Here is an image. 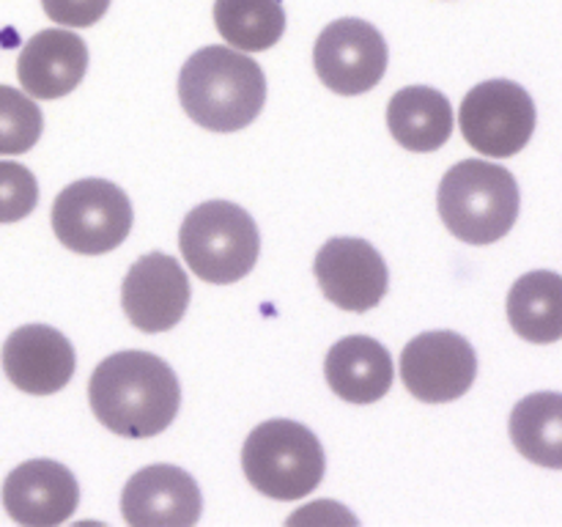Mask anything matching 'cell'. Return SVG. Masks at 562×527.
<instances>
[{
  "mask_svg": "<svg viewBox=\"0 0 562 527\" xmlns=\"http://www.w3.org/2000/svg\"><path fill=\"white\" fill-rule=\"evenodd\" d=\"M88 401L104 428L126 439H146L162 434L179 415L181 388L162 357L126 349L99 362Z\"/></svg>",
  "mask_w": 562,
  "mask_h": 527,
  "instance_id": "cell-1",
  "label": "cell"
},
{
  "mask_svg": "<svg viewBox=\"0 0 562 527\" xmlns=\"http://www.w3.org/2000/svg\"><path fill=\"white\" fill-rule=\"evenodd\" d=\"M179 99L184 113L203 130L239 132L263 110L267 77L239 49L212 44L181 66Z\"/></svg>",
  "mask_w": 562,
  "mask_h": 527,
  "instance_id": "cell-2",
  "label": "cell"
},
{
  "mask_svg": "<svg viewBox=\"0 0 562 527\" xmlns=\"http://www.w3.org/2000/svg\"><path fill=\"white\" fill-rule=\"evenodd\" d=\"M519 184L503 165L464 159L445 173L437 192L439 217L470 245L499 242L519 217Z\"/></svg>",
  "mask_w": 562,
  "mask_h": 527,
  "instance_id": "cell-3",
  "label": "cell"
},
{
  "mask_svg": "<svg viewBox=\"0 0 562 527\" xmlns=\"http://www.w3.org/2000/svg\"><path fill=\"white\" fill-rule=\"evenodd\" d=\"M324 448L316 434L296 421L274 417L250 431L241 448L247 481L272 500H302L322 483Z\"/></svg>",
  "mask_w": 562,
  "mask_h": 527,
  "instance_id": "cell-4",
  "label": "cell"
},
{
  "mask_svg": "<svg viewBox=\"0 0 562 527\" xmlns=\"http://www.w3.org/2000/svg\"><path fill=\"white\" fill-rule=\"evenodd\" d=\"M179 247L198 278L228 285L252 272L261 236L256 220L241 206L231 201H206L181 223Z\"/></svg>",
  "mask_w": 562,
  "mask_h": 527,
  "instance_id": "cell-5",
  "label": "cell"
},
{
  "mask_svg": "<svg viewBox=\"0 0 562 527\" xmlns=\"http://www.w3.org/2000/svg\"><path fill=\"white\" fill-rule=\"evenodd\" d=\"M53 231L69 250L102 256L130 236L132 203L126 192L108 179L71 181L53 203Z\"/></svg>",
  "mask_w": 562,
  "mask_h": 527,
  "instance_id": "cell-6",
  "label": "cell"
},
{
  "mask_svg": "<svg viewBox=\"0 0 562 527\" xmlns=\"http://www.w3.org/2000/svg\"><path fill=\"white\" fill-rule=\"evenodd\" d=\"M459 126L477 154L514 157L536 132V102L519 82L486 80L461 102Z\"/></svg>",
  "mask_w": 562,
  "mask_h": 527,
  "instance_id": "cell-7",
  "label": "cell"
},
{
  "mask_svg": "<svg viewBox=\"0 0 562 527\" xmlns=\"http://www.w3.org/2000/svg\"><path fill=\"white\" fill-rule=\"evenodd\" d=\"M313 66L329 91L357 97L376 88L387 71V42L371 22L344 16L316 38Z\"/></svg>",
  "mask_w": 562,
  "mask_h": 527,
  "instance_id": "cell-8",
  "label": "cell"
},
{
  "mask_svg": "<svg viewBox=\"0 0 562 527\" xmlns=\"http://www.w3.org/2000/svg\"><path fill=\"white\" fill-rule=\"evenodd\" d=\"M401 377L415 399L426 404H448L472 388L477 377V355L464 335L453 329H431L404 346Z\"/></svg>",
  "mask_w": 562,
  "mask_h": 527,
  "instance_id": "cell-9",
  "label": "cell"
},
{
  "mask_svg": "<svg viewBox=\"0 0 562 527\" xmlns=\"http://www.w3.org/2000/svg\"><path fill=\"white\" fill-rule=\"evenodd\" d=\"M318 285L333 305L366 313L384 300L390 285L382 253L357 236H333L313 261Z\"/></svg>",
  "mask_w": 562,
  "mask_h": 527,
  "instance_id": "cell-10",
  "label": "cell"
},
{
  "mask_svg": "<svg viewBox=\"0 0 562 527\" xmlns=\"http://www.w3.org/2000/svg\"><path fill=\"white\" fill-rule=\"evenodd\" d=\"M121 305L140 333H165L184 318L190 305L187 272L165 253L140 256L121 285Z\"/></svg>",
  "mask_w": 562,
  "mask_h": 527,
  "instance_id": "cell-11",
  "label": "cell"
},
{
  "mask_svg": "<svg viewBox=\"0 0 562 527\" xmlns=\"http://www.w3.org/2000/svg\"><path fill=\"white\" fill-rule=\"evenodd\" d=\"M201 511L195 478L173 464L143 467L121 492V514L135 527H187L201 519Z\"/></svg>",
  "mask_w": 562,
  "mask_h": 527,
  "instance_id": "cell-12",
  "label": "cell"
},
{
  "mask_svg": "<svg viewBox=\"0 0 562 527\" xmlns=\"http://www.w3.org/2000/svg\"><path fill=\"white\" fill-rule=\"evenodd\" d=\"M80 503V486L69 467L53 459H33L9 472L3 505L16 525L53 527L69 519Z\"/></svg>",
  "mask_w": 562,
  "mask_h": 527,
  "instance_id": "cell-13",
  "label": "cell"
},
{
  "mask_svg": "<svg viewBox=\"0 0 562 527\" xmlns=\"http://www.w3.org/2000/svg\"><path fill=\"white\" fill-rule=\"evenodd\" d=\"M0 362L9 382L22 393L53 395L69 384L77 357L60 329L25 324L5 338Z\"/></svg>",
  "mask_w": 562,
  "mask_h": 527,
  "instance_id": "cell-14",
  "label": "cell"
},
{
  "mask_svg": "<svg viewBox=\"0 0 562 527\" xmlns=\"http://www.w3.org/2000/svg\"><path fill=\"white\" fill-rule=\"evenodd\" d=\"M88 69V47L77 33L47 27L27 38L16 60L20 86L36 99H60L75 91Z\"/></svg>",
  "mask_w": 562,
  "mask_h": 527,
  "instance_id": "cell-15",
  "label": "cell"
},
{
  "mask_svg": "<svg viewBox=\"0 0 562 527\" xmlns=\"http://www.w3.org/2000/svg\"><path fill=\"white\" fill-rule=\"evenodd\" d=\"M324 377L333 393L349 404H373L393 388V357L376 338L349 335L327 351Z\"/></svg>",
  "mask_w": 562,
  "mask_h": 527,
  "instance_id": "cell-16",
  "label": "cell"
},
{
  "mask_svg": "<svg viewBox=\"0 0 562 527\" xmlns=\"http://www.w3.org/2000/svg\"><path fill=\"white\" fill-rule=\"evenodd\" d=\"M387 126L395 143L409 152H437L453 135V104L437 88H401L387 104Z\"/></svg>",
  "mask_w": 562,
  "mask_h": 527,
  "instance_id": "cell-17",
  "label": "cell"
},
{
  "mask_svg": "<svg viewBox=\"0 0 562 527\" xmlns=\"http://www.w3.org/2000/svg\"><path fill=\"white\" fill-rule=\"evenodd\" d=\"M508 322L530 344L562 338V274L549 269L527 272L510 285Z\"/></svg>",
  "mask_w": 562,
  "mask_h": 527,
  "instance_id": "cell-18",
  "label": "cell"
},
{
  "mask_svg": "<svg viewBox=\"0 0 562 527\" xmlns=\"http://www.w3.org/2000/svg\"><path fill=\"white\" fill-rule=\"evenodd\" d=\"M510 439L532 464L562 470V393L525 395L510 412Z\"/></svg>",
  "mask_w": 562,
  "mask_h": 527,
  "instance_id": "cell-19",
  "label": "cell"
},
{
  "mask_svg": "<svg viewBox=\"0 0 562 527\" xmlns=\"http://www.w3.org/2000/svg\"><path fill=\"white\" fill-rule=\"evenodd\" d=\"M214 25L234 49L263 53L285 33V11L280 0H214Z\"/></svg>",
  "mask_w": 562,
  "mask_h": 527,
  "instance_id": "cell-20",
  "label": "cell"
},
{
  "mask_svg": "<svg viewBox=\"0 0 562 527\" xmlns=\"http://www.w3.org/2000/svg\"><path fill=\"white\" fill-rule=\"evenodd\" d=\"M44 132V115L31 97L0 86V154H25Z\"/></svg>",
  "mask_w": 562,
  "mask_h": 527,
  "instance_id": "cell-21",
  "label": "cell"
},
{
  "mask_svg": "<svg viewBox=\"0 0 562 527\" xmlns=\"http://www.w3.org/2000/svg\"><path fill=\"white\" fill-rule=\"evenodd\" d=\"M38 203V181L25 165L0 159V223L25 220Z\"/></svg>",
  "mask_w": 562,
  "mask_h": 527,
  "instance_id": "cell-22",
  "label": "cell"
},
{
  "mask_svg": "<svg viewBox=\"0 0 562 527\" xmlns=\"http://www.w3.org/2000/svg\"><path fill=\"white\" fill-rule=\"evenodd\" d=\"M42 9L64 27H91L110 9V0H42Z\"/></svg>",
  "mask_w": 562,
  "mask_h": 527,
  "instance_id": "cell-23",
  "label": "cell"
}]
</instances>
